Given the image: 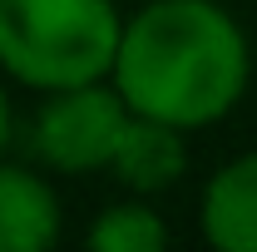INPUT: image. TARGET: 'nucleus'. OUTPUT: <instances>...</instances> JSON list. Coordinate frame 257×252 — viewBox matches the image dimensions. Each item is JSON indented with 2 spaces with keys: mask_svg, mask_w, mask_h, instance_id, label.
<instances>
[{
  "mask_svg": "<svg viewBox=\"0 0 257 252\" xmlns=\"http://www.w3.org/2000/svg\"><path fill=\"white\" fill-rule=\"evenodd\" d=\"M114 89L134 114L173 129L218 124L252 79L247 35L218 0H149L124 20Z\"/></svg>",
  "mask_w": 257,
  "mask_h": 252,
  "instance_id": "f257e3e1",
  "label": "nucleus"
},
{
  "mask_svg": "<svg viewBox=\"0 0 257 252\" xmlns=\"http://www.w3.org/2000/svg\"><path fill=\"white\" fill-rule=\"evenodd\" d=\"M119 40L114 0H0V69L45 94L109 79Z\"/></svg>",
  "mask_w": 257,
  "mask_h": 252,
  "instance_id": "f03ea898",
  "label": "nucleus"
},
{
  "mask_svg": "<svg viewBox=\"0 0 257 252\" xmlns=\"http://www.w3.org/2000/svg\"><path fill=\"white\" fill-rule=\"evenodd\" d=\"M128 119H134L128 99L119 89H104V79L55 89L45 99V109L35 114V154L60 173L109 168Z\"/></svg>",
  "mask_w": 257,
  "mask_h": 252,
  "instance_id": "7ed1b4c3",
  "label": "nucleus"
},
{
  "mask_svg": "<svg viewBox=\"0 0 257 252\" xmlns=\"http://www.w3.org/2000/svg\"><path fill=\"white\" fill-rule=\"evenodd\" d=\"M198 222L218 252H257V154L232 158L208 178Z\"/></svg>",
  "mask_w": 257,
  "mask_h": 252,
  "instance_id": "20e7f679",
  "label": "nucleus"
},
{
  "mask_svg": "<svg viewBox=\"0 0 257 252\" xmlns=\"http://www.w3.org/2000/svg\"><path fill=\"white\" fill-rule=\"evenodd\" d=\"M114 178L134 193H159L173 188L183 173H188V144H183V129L149 119V114H134L119 139V154H114Z\"/></svg>",
  "mask_w": 257,
  "mask_h": 252,
  "instance_id": "39448f33",
  "label": "nucleus"
},
{
  "mask_svg": "<svg viewBox=\"0 0 257 252\" xmlns=\"http://www.w3.org/2000/svg\"><path fill=\"white\" fill-rule=\"evenodd\" d=\"M60 237V198L30 168L0 158V252H40Z\"/></svg>",
  "mask_w": 257,
  "mask_h": 252,
  "instance_id": "423d86ee",
  "label": "nucleus"
},
{
  "mask_svg": "<svg viewBox=\"0 0 257 252\" xmlns=\"http://www.w3.org/2000/svg\"><path fill=\"white\" fill-rule=\"evenodd\" d=\"M163 242H168V227L144 203H114L89 227V247L99 252H159Z\"/></svg>",
  "mask_w": 257,
  "mask_h": 252,
  "instance_id": "0eeeda50",
  "label": "nucleus"
},
{
  "mask_svg": "<svg viewBox=\"0 0 257 252\" xmlns=\"http://www.w3.org/2000/svg\"><path fill=\"white\" fill-rule=\"evenodd\" d=\"M5 144H10V99L0 89V158H5Z\"/></svg>",
  "mask_w": 257,
  "mask_h": 252,
  "instance_id": "6e6552de",
  "label": "nucleus"
}]
</instances>
